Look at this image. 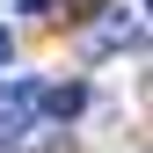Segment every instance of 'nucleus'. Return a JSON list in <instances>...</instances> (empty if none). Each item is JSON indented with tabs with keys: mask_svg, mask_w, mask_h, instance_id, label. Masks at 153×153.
Instances as JSON below:
<instances>
[{
	"mask_svg": "<svg viewBox=\"0 0 153 153\" xmlns=\"http://www.w3.org/2000/svg\"><path fill=\"white\" fill-rule=\"evenodd\" d=\"M36 95H44L36 80H15L7 95H0V131H7V139H15V131H29V124H36Z\"/></svg>",
	"mask_w": 153,
	"mask_h": 153,
	"instance_id": "1",
	"label": "nucleus"
},
{
	"mask_svg": "<svg viewBox=\"0 0 153 153\" xmlns=\"http://www.w3.org/2000/svg\"><path fill=\"white\" fill-rule=\"evenodd\" d=\"M80 109H88V88H80V80H59V88H44V95H36V117H51V124L80 117Z\"/></svg>",
	"mask_w": 153,
	"mask_h": 153,
	"instance_id": "2",
	"label": "nucleus"
},
{
	"mask_svg": "<svg viewBox=\"0 0 153 153\" xmlns=\"http://www.w3.org/2000/svg\"><path fill=\"white\" fill-rule=\"evenodd\" d=\"M15 59V36H7V22H0V66H7Z\"/></svg>",
	"mask_w": 153,
	"mask_h": 153,
	"instance_id": "3",
	"label": "nucleus"
}]
</instances>
